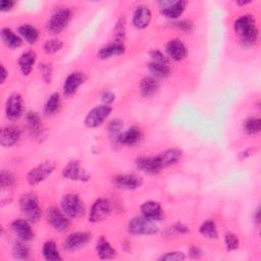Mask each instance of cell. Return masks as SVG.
Instances as JSON below:
<instances>
[{
	"label": "cell",
	"mask_w": 261,
	"mask_h": 261,
	"mask_svg": "<svg viewBox=\"0 0 261 261\" xmlns=\"http://www.w3.org/2000/svg\"><path fill=\"white\" fill-rule=\"evenodd\" d=\"M233 29L240 37V42L243 47H251L256 44L259 32L253 15L244 14L238 17L233 22Z\"/></svg>",
	"instance_id": "1"
},
{
	"label": "cell",
	"mask_w": 261,
	"mask_h": 261,
	"mask_svg": "<svg viewBox=\"0 0 261 261\" xmlns=\"http://www.w3.org/2000/svg\"><path fill=\"white\" fill-rule=\"evenodd\" d=\"M19 207L24 218L31 223H36L41 218L42 211L36 195L32 193H25L21 195L19 199Z\"/></svg>",
	"instance_id": "2"
},
{
	"label": "cell",
	"mask_w": 261,
	"mask_h": 261,
	"mask_svg": "<svg viewBox=\"0 0 261 261\" xmlns=\"http://www.w3.org/2000/svg\"><path fill=\"white\" fill-rule=\"evenodd\" d=\"M72 17V12L68 8H60L52 13L47 21L46 29L52 35H57L63 31L69 23Z\"/></svg>",
	"instance_id": "3"
},
{
	"label": "cell",
	"mask_w": 261,
	"mask_h": 261,
	"mask_svg": "<svg viewBox=\"0 0 261 261\" xmlns=\"http://www.w3.org/2000/svg\"><path fill=\"white\" fill-rule=\"evenodd\" d=\"M128 231L136 236H152L159 231L158 225L144 216L133 217L127 225Z\"/></svg>",
	"instance_id": "4"
},
{
	"label": "cell",
	"mask_w": 261,
	"mask_h": 261,
	"mask_svg": "<svg viewBox=\"0 0 261 261\" xmlns=\"http://www.w3.org/2000/svg\"><path fill=\"white\" fill-rule=\"evenodd\" d=\"M61 210L69 218H80L85 214V205L79 195L69 193L61 199Z\"/></svg>",
	"instance_id": "5"
},
{
	"label": "cell",
	"mask_w": 261,
	"mask_h": 261,
	"mask_svg": "<svg viewBox=\"0 0 261 261\" xmlns=\"http://www.w3.org/2000/svg\"><path fill=\"white\" fill-rule=\"evenodd\" d=\"M111 111H112V108L110 105L102 104V105L96 106L88 112V114L85 117L84 123L86 126L90 128L98 127L106 120V118L109 116Z\"/></svg>",
	"instance_id": "6"
},
{
	"label": "cell",
	"mask_w": 261,
	"mask_h": 261,
	"mask_svg": "<svg viewBox=\"0 0 261 261\" xmlns=\"http://www.w3.org/2000/svg\"><path fill=\"white\" fill-rule=\"evenodd\" d=\"M62 176L72 181H88L90 180V174L83 167L81 162L76 159L70 160L62 169Z\"/></svg>",
	"instance_id": "7"
},
{
	"label": "cell",
	"mask_w": 261,
	"mask_h": 261,
	"mask_svg": "<svg viewBox=\"0 0 261 261\" xmlns=\"http://www.w3.org/2000/svg\"><path fill=\"white\" fill-rule=\"evenodd\" d=\"M55 169V164L51 161H44L32 168L27 174V180L31 186L39 185L44 181Z\"/></svg>",
	"instance_id": "8"
},
{
	"label": "cell",
	"mask_w": 261,
	"mask_h": 261,
	"mask_svg": "<svg viewBox=\"0 0 261 261\" xmlns=\"http://www.w3.org/2000/svg\"><path fill=\"white\" fill-rule=\"evenodd\" d=\"M47 219L50 225L59 232L66 231L70 226L69 217L59 208L51 206L47 210Z\"/></svg>",
	"instance_id": "9"
},
{
	"label": "cell",
	"mask_w": 261,
	"mask_h": 261,
	"mask_svg": "<svg viewBox=\"0 0 261 261\" xmlns=\"http://www.w3.org/2000/svg\"><path fill=\"white\" fill-rule=\"evenodd\" d=\"M111 212V203L108 199L99 198L97 199L89 212V221L99 222L109 216Z\"/></svg>",
	"instance_id": "10"
},
{
	"label": "cell",
	"mask_w": 261,
	"mask_h": 261,
	"mask_svg": "<svg viewBox=\"0 0 261 261\" xmlns=\"http://www.w3.org/2000/svg\"><path fill=\"white\" fill-rule=\"evenodd\" d=\"M90 241H91V233L87 231H76L68 234L64 239L62 243V247L67 252H73L87 246V244Z\"/></svg>",
	"instance_id": "11"
},
{
	"label": "cell",
	"mask_w": 261,
	"mask_h": 261,
	"mask_svg": "<svg viewBox=\"0 0 261 261\" xmlns=\"http://www.w3.org/2000/svg\"><path fill=\"white\" fill-rule=\"evenodd\" d=\"M23 112V100L18 93H12L8 96L5 103V114L9 120L18 119Z\"/></svg>",
	"instance_id": "12"
},
{
	"label": "cell",
	"mask_w": 261,
	"mask_h": 261,
	"mask_svg": "<svg viewBox=\"0 0 261 261\" xmlns=\"http://www.w3.org/2000/svg\"><path fill=\"white\" fill-rule=\"evenodd\" d=\"M160 5V12L163 16L170 19H177L186 9L187 1L178 0V1H160L158 2Z\"/></svg>",
	"instance_id": "13"
},
{
	"label": "cell",
	"mask_w": 261,
	"mask_h": 261,
	"mask_svg": "<svg viewBox=\"0 0 261 261\" xmlns=\"http://www.w3.org/2000/svg\"><path fill=\"white\" fill-rule=\"evenodd\" d=\"M86 80H87V75L83 71L76 70L69 73L63 83V87H62L63 94L66 97L72 96L73 94H75L77 89L86 82Z\"/></svg>",
	"instance_id": "14"
},
{
	"label": "cell",
	"mask_w": 261,
	"mask_h": 261,
	"mask_svg": "<svg viewBox=\"0 0 261 261\" xmlns=\"http://www.w3.org/2000/svg\"><path fill=\"white\" fill-rule=\"evenodd\" d=\"M30 223L27 219H15L11 223V230L19 240L24 242L31 241L34 239V230Z\"/></svg>",
	"instance_id": "15"
},
{
	"label": "cell",
	"mask_w": 261,
	"mask_h": 261,
	"mask_svg": "<svg viewBox=\"0 0 261 261\" xmlns=\"http://www.w3.org/2000/svg\"><path fill=\"white\" fill-rule=\"evenodd\" d=\"M21 136V130L16 125H6L0 132V144L3 147H11L15 145Z\"/></svg>",
	"instance_id": "16"
},
{
	"label": "cell",
	"mask_w": 261,
	"mask_h": 261,
	"mask_svg": "<svg viewBox=\"0 0 261 261\" xmlns=\"http://www.w3.org/2000/svg\"><path fill=\"white\" fill-rule=\"evenodd\" d=\"M165 51L167 53V56L175 61L185 59L188 54V50L185 44L181 42V40L176 38L171 39L167 42V44L165 45Z\"/></svg>",
	"instance_id": "17"
},
{
	"label": "cell",
	"mask_w": 261,
	"mask_h": 261,
	"mask_svg": "<svg viewBox=\"0 0 261 261\" xmlns=\"http://www.w3.org/2000/svg\"><path fill=\"white\" fill-rule=\"evenodd\" d=\"M114 184L122 190H136L143 185V179L136 174H118L114 177Z\"/></svg>",
	"instance_id": "18"
},
{
	"label": "cell",
	"mask_w": 261,
	"mask_h": 261,
	"mask_svg": "<svg viewBox=\"0 0 261 261\" xmlns=\"http://www.w3.org/2000/svg\"><path fill=\"white\" fill-rule=\"evenodd\" d=\"M151 19H152V13L150 8L147 5L141 4L137 6L133 15V24L137 29L143 30L147 28L150 24Z\"/></svg>",
	"instance_id": "19"
},
{
	"label": "cell",
	"mask_w": 261,
	"mask_h": 261,
	"mask_svg": "<svg viewBox=\"0 0 261 261\" xmlns=\"http://www.w3.org/2000/svg\"><path fill=\"white\" fill-rule=\"evenodd\" d=\"M136 166L139 170L151 175L157 174L161 170L156 156H141L137 158Z\"/></svg>",
	"instance_id": "20"
},
{
	"label": "cell",
	"mask_w": 261,
	"mask_h": 261,
	"mask_svg": "<svg viewBox=\"0 0 261 261\" xmlns=\"http://www.w3.org/2000/svg\"><path fill=\"white\" fill-rule=\"evenodd\" d=\"M181 155L182 151L180 149L171 148L159 153L158 155H156V158L161 169H163L171 165H174L181 158Z\"/></svg>",
	"instance_id": "21"
},
{
	"label": "cell",
	"mask_w": 261,
	"mask_h": 261,
	"mask_svg": "<svg viewBox=\"0 0 261 261\" xmlns=\"http://www.w3.org/2000/svg\"><path fill=\"white\" fill-rule=\"evenodd\" d=\"M141 212L144 217L152 220L159 221L163 217V209L160 203L156 201H147L141 205Z\"/></svg>",
	"instance_id": "22"
},
{
	"label": "cell",
	"mask_w": 261,
	"mask_h": 261,
	"mask_svg": "<svg viewBox=\"0 0 261 261\" xmlns=\"http://www.w3.org/2000/svg\"><path fill=\"white\" fill-rule=\"evenodd\" d=\"M25 121L31 136L34 138H39L43 133V124L40 115L35 111H29L25 114Z\"/></svg>",
	"instance_id": "23"
},
{
	"label": "cell",
	"mask_w": 261,
	"mask_h": 261,
	"mask_svg": "<svg viewBox=\"0 0 261 261\" xmlns=\"http://www.w3.org/2000/svg\"><path fill=\"white\" fill-rule=\"evenodd\" d=\"M125 52V46L122 42L118 41H113L112 43L107 44L106 46L102 47L99 52L97 53V56L100 59H107L113 56H118L121 55Z\"/></svg>",
	"instance_id": "24"
},
{
	"label": "cell",
	"mask_w": 261,
	"mask_h": 261,
	"mask_svg": "<svg viewBox=\"0 0 261 261\" xmlns=\"http://www.w3.org/2000/svg\"><path fill=\"white\" fill-rule=\"evenodd\" d=\"M139 89H140V93L142 96L152 97L158 93V91L160 89V85L156 77H154L152 75H148L141 80Z\"/></svg>",
	"instance_id": "25"
},
{
	"label": "cell",
	"mask_w": 261,
	"mask_h": 261,
	"mask_svg": "<svg viewBox=\"0 0 261 261\" xmlns=\"http://www.w3.org/2000/svg\"><path fill=\"white\" fill-rule=\"evenodd\" d=\"M143 138L142 132L140 128L136 126H132L127 128L125 132L121 133L118 137L117 143L124 146H135L137 145Z\"/></svg>",
	"instance_id": "26"
},
{
	"label": "cell",
	"mask_w": 261,
	"mask_h": 261,
	"mask_svg": "<svg viewBox=\"0 0 261 261\" xmlns=\"http://www.w3.org/2000/svg\"><path fill=\"white\" fill-rule=\"evenodd\" d=\"M97 256L102 260H110L116 257V250L111 246V244L104 238L101 237L96 244Z\"/></svg>",
	"instance_id": "27"
},
{
	"label": "cell",
	"mask_w": 261,
	"mask_h": 261,
	"mask_svg": "<svg viewBox=\"0 0 261 261\" xmlns=\"http://www.w3.org/2000/svg\"><path fill=\"white\" fill-rule=\"evenodd\" d=\"M37 54L35 51H27L22 53L18 58V66L23 75H29L36 62Z\"/></svg>",
	"instance_id": "28"
},
{
	"label": "cell",
	"mask_w": 261,
	"mask_h": 261,
	"mask_svg": "<svg viewBox=\"0 0 261 261\" xmlns=\"http://www.w3.org/2000/svg\"><path fill=\"white\" fill-rule=\"evenodd\" d=\"M0 36H1V40L3 41V43L11 49H16L18 47L21 46L22 44V39L20 38L19 35L15 34L11 29L9 28H3L1 29L0 32Z\"/></svg>",
	"instance_id": "29"
},
{
	"label": "cell",
	"mask_w": 261,
	"mask_h": 261,
	"mask_svg": "<svg viewBox=\"0 0 261 261\" xmlns=\"http://www.w3.org/2000/svg\"><path fill=\"white\" fill-rule=\"evenodd\" d=\"M148 70L152 74V76L156 79H165L170 75L171 70L167 63H161L156 61H151L148 64Z\"/></svg>",
	"instance_id": "30"
},
{
	"label": "cell",
	"mask_w": 261,
	"mask_h": 261,
	"mask_svg": "<svg viewBox=\"0 0 261 261\" xmlns=\"http://www.w3.org/2000/svg\"><path fill=\"white\" fill-rule=\"evenodd\" d=\"M42 255L45 260L47 261H60L62 260V257L60 256V253L57 249V246L55 242L53 241H47L44 243L42 247Z\"/></svg>",
	"instance_id": "31"
},
{
	"label": "cell",
	"mask_w": 261,
	"mask_h": 261,
	"mask_svg": "<svg viewBox=\"0 0 261 261\" xmlns=\"http://www.w3.org/2000/svg\"><path fill=\"white\" fill-rule=\"evenodd\" d=\"M18 35L29 44H35L39 40L38 30L31 24H22L18 28Z\"/></svg>",
	"instance_id": "32"
},
{
	"label": "cell",
	"mask_w": 261,
	"mask_h": 261,
	"mask_svg": "<svg viewBox=\"0 0 261 261\" xmlns=\"http://www.w3.org/2000/svg\"><path fill=\"white\" fill-rule=\"evenodd\" d=\"M60 103H61V99H60V95L59 93L55 92L52 93L48 100L46 101V104L44 106V112L47 115H52L54 113H56L59 110L60 107Z\"/></svg>",
	"instance_id": "33"
},
{
	"label": "cell",
	"mask_w": 261,
	"mask_h": 261,
	"mask_svg": "<svg viewBox=\"0 0 261 261\" xmlns=\"http://www.w3.org/2000/svg\"><path fill=\"white\" fill-rule=\"evenodd\" d=\"M30 248L24 244V241H16L12 246V255L17 260H25L30 257Z\"/></svg>",
	"instance_id": "34"
},
{
	"label": "cell",
	"mask_w": 261,
	"mask_h": 261,
	"mask_svg": "<svg viewBox=\"0 0 261 261\" xmlns=\"http://www.w3.org/2000/svg\"><path fill=\"white\" fill-rule=\"evenodd\" d=\"M199 231L200 233L207 238V239H217L218 237V232H217V228H216V224L213 220L208 219L206 221H204L200 227H199Z\"/></svg>",
	"instance_id": "35"
},
{
	"label": "cell",
	"mask_w": 261,
	"mask_h": 261,
	"mask_svg": "<svg viewBox=\"0 0 261 261\" xmlns=\"http://www.w3.org/2000/svg\"><path fill=\"white\" fill-rule=\"evenodd\" d=\"M244 132L248 135H257L261 130V120L258 117H248L243 123Z\"/></svg>",
	"instance_id": "36"
},
{
	"label": "cell",
	"mask_w": 261,
	"mask_h": 261,
	"mask_svg": "<svg viewBox=\"0 0 261 261\" xmlns=\"http://www.w3.org/2000/svg\"><path fill=\"white\" fill-rule=\"evenodd\" d=\"M189 232V227L182 223H175L171 226H168L164 229L163 236L167 239L171 238H176L178 236H182Z\"/></svg>",
	"instance_id": "37"
},
{
	"label": "cell",
	"mask_w": 261,
	"mask_h": 261,
	"mask_svg": "<svg viewBox=\"0 0 261 261\" xmlns=\"http://www.w3.org/2000/svg\"><path fill=\"white\" fill-rule=\"evenodd\" d=\"M123 127V123L120 119L118 118H115V119H112L109 123H108V132H109V135L112 139H115V141L117 142L118 140V137L120 136L121 134V129Z\"/></svg>",
	"instance_id": "38"
},
{
	"label": "cell",
	"mask_w": 261,
	"mask_h": 261,
	"mask_svg": "<svg viewBox=\"0 0 261 261\" xmlns=\"http://www.w3.org/2000/svg\"><path fill=\"white\" fill-rule=\"evenodd\" d=\"M224 245L227 251H236L240 247V241L239 238L233 232H225L224 234Z\"/></svg>",
	"instance_id": "39"
},
{
	"label": "cell",
	"mask_w": 261,
	"mask_h": 261,
	"mask_svg": "<svg viewBox=\"0 0 261 261\" xmlns=\"http://www.w3.org/2000/svg\"><path fill=\"white\" fill-rule=\"evenodd\" d=\"M63 47V43L62 41L58 40V39H50L47 40L43 46L45 53L47 54H53L56 53L58 51H60Z\"/></svg>",
	"instance_id": "40"
},
{
	"label": "cell",
	"mask_w": 261,
	"mask_h": 261,
	"mask_svg": "<svg viewBox=\"0 0 261 261\" xmlns=\"http://www.w3.org/2000/svg\"><path fill=\"white\" fill-rule=\"evenodd\" d=\"M113 36L115 41L118 42H122L125 39V22L123 18H119L115 25H114V30H113Z\"/></svg>",
	"instance_id": "41"
},
{
	"label": "cell",
	"mask_w": 261,
	"mask_h": 261,
	"mask_svg": "<svg viewBox=\"0 0 261 261\" xmlns=\"http://www.w3.org/2000/svg\"><path fill=\"white\" fill-rule=\"evenodd\" d=\"M15 182V175L9 170H1L0 172V187L2 189L10 188Z\"/></svg>",
	"instance_id": "42"
},
{
	"label": "cell",
	"mask_w": 261,
	"mask_h": 261,
	"mask_svg": "<svg viewBox=\"0 0 261 261\" xmlns=\"http://www.w3.org/2000/svg\"><path fill=\"white\" fill-rule=\"evenodd\" d=\"M185 259H186V255L179 251L167 252L158 258L159 261H181Z\"/></svg>",
	"instance_id": "43"
},
{
	"label": "cell",
	"mask_w": 261,
	"mask_h": 261,
	"mask_svg": "<svg viewBox=\"0 0 261 261\" xmlns=\"http://www.w3.org/2000/svg\"><path fill=\"white\" fill-rule=\"evenodd\" d=\"M40 70L42 77L46 84H50L52 81L53 75V67L51 63H41L40 64Z\"/></svg>",
	"instance_id": "44"
},
{
	"label": "cell",
	"mask_w": 261,
	"mask_h": 261,
	"mask_svg": "<svg viewBox=\"0 0 261 261\" xmlns=\"http://www.w3.org/2000/svg\"><path fill=\"white\" fill-rule=\"evenodd\" d=\"M176 29L185 32V33H189L193 31L194 24L191 20H187V19H180V20H176L172 23Z\"/></svg>",
	"instance_id": "45"
},
{
	"label": "cell",
	"mask_w": 261,
	"mask_h": 261,
	"mask_svg": "<svg viewBox=\"0 0 261 261\" xmlns=\"http://www.w3.org/2000/svg\"><path fill=\"white\" fill-rule=\"evenodd\" d=\"M150 56L152 57L153 61L156 62H161V63H167L168 64V59L167 57L159 50H153L150 52Z\"/></svg>",
	"instance_id": "46"
},
{
	"label": "cell",
	"mask_w": 261,
	"mask_h": 261,
	"mask_svg": "<svg viewBox=\"0 0 261 261\" xmlns=\"http://www.w3.org/2000/svg\"><path fill=\"white\" fill-rule=\"evenodd\" d=\"M16 2L13 0H2L0 2V11L1 12H7L10 11L14 6Z\"/></svg>",
	"instance_id": "47"
},
{
	"label": "cell",
	"mask_w": 261,
	"mask_h": 261,
	"mask_svg": "<svg viewBox=\"0 0 261 261\" xmlns=\"http://www.w3.org/2000/svg\"><path fill=\"white\" fill-rule=\"evenodd\" d=\"M115 100V95L112 92L105 91L101 95V101L104 105H110Z\"/></svg>",
	"instance_id": "48"
},
{
	"label": "cell",
	"mask_w": 261,
	"mask_h": 261,
	"mask_svg": "<svg viewBox=\"0 0 261 261\" xmlns=\"http://www.w3.org/2000/svg\"><path fill=\"white\" fill-rule=\"evenodd\" d=\"M203 255V252L202 250L199 248V247H191L190 250H189V256L192 258V259H200Z\"/></svg>",
	"instance_id": "49"
},
{
	"label": "cell",
	"mask_w": 261,
	"mask_h": 261,
	"mask_svg": "<svg viewBox=\"0 0 261 261\" xmlns=\"http://www.w3.org/2000/svg\"><path fill=\"white\" fill-rule=\"evenodd\" d=\"M253 222L255 223L256 226H259L260 225V222H261V216H260V208L258 207L254 213H253Z\"/></svg>",
	"instance_id": "50"
},
{
	"label": "cell",
	"mask_w": 261,
	"mask_h": 261,
	"mask_svg": "<svg viewBox=\"0 0 261 261\" xmlns=\"http://www.w3.org/2000/svg\"><path fill=\"white\" fill-rule=\"evenodd\" d=\"M8 75V71L4 67V65H1V84H3L6 81V77Z\"/></svg>",
	"instance_id": "51"
},
{
	"label": "cell",
	"mask_w": 261,
	"mask_h": 261,
	"mask_svg": "<svg viewBox=\"0 0 261 261\" xmlns=\"http://www.w3.org/2000/svg\"><path fill=\"white\" fill-rule=\"evenodd\" d=\"M250 155H251V149H247V150L243 151L242 153H240V155H239V158H240L241 160H244V159L248 158Z\"/></svg>",
	"instance_id": "52"
},
{
	"label": "cell",
	"mask_w": 261,
	"mask_h": 261,
	"mask_svg": "<svg viewBox=\"0 0 261 261\" xmlns=\"http://www.w3.org/2000/svg\"><path fill=\"white\" fill-rule=\"evenodd\" d=\"M252 3L251 0H238L236 1V4H238L239 6H244V5H247V4H250Z\"/></svg>",
	"instance_id": "53"
}]
</instances>
